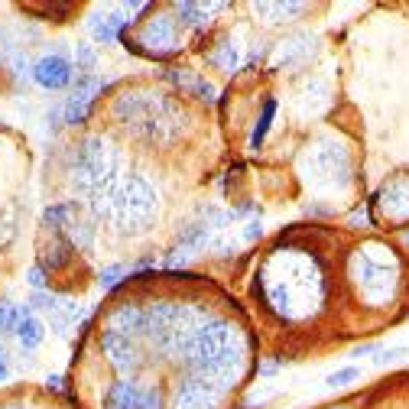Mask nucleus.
Segmentation results:
<instances>
[{"label":"nucleus","instance_id":"1","mask_svg":"<svg viewBox=\"0 0 409 409\" xmlns=\"http://www.w3.org/2000/svg\"><path fill=\"white\" fill-rule=\"evenodd\" d=\"M33 82L46 91H65V88L75 85L78 69L72 59H65L62 52H52V55H43L36 65H33Z\"/></svg>","mask_w":409,"mask_h":409},{"label":"nucleus","instance_id":"2","mask_svg":"<svg viewBox=\"0 0 409 409\" xmlns=\"http://www.w3.org/2000/svg\"><path fill=\"white\" fill-rule=\"evenodd\" d=\"M104 88H108V82H98V75H78L75 85H72L69 101H65V108H62L65 124H82L88 117V111H91L98 91H104Z\"/></svg>","mask_w":409,"mask_h":409},{"label":"nucleus","instance_id":"3","mask_svg":"<svg viewBox=\"0 0 409 409\" xmlns=\"http://www.w3.org/2000/svg\"><path fill=\"white\" fill-rule=\"evenodd\" d=\"M143 43H147V46L140 49V55H150V59H166L172 49H179V33L172 30L169 16H156L153 23H147Z\"/></svg>","mask_w":409,"mask_h":409},{"label":"nucleus","instance_id":"4","mask_svg":"<svg viewBox=\"0 0 409 409\" xmlns=\"http://www.w3.org/2000/svg\"><path fill=\"white\" fill-rule=\"evenodd\" d=\"M16 341H20V347H26V351H33V347L43 344V338H46V325L39 322V318L26 315L23 322L16 325Z\"/></svg>","mask_w":409,"mask_h":409},{"label":"nucleus","instance_id":"5","mask_svg":"<svg viewBox=\"0 0 409 409\" xmlns=\"http://www.w3.org/2000/svg\"><path fill=\"white\" fill-rule=\"evenodd\" d=\"M72 254H75V244L65 237H59L55 244H49L46 250H43V270H59V267H65V263L72 260Z\"/></svg>","mask_w":409,"mask_h":409},{"label":"nucleus","instance_id":"6","mask_svg":"<svg viewBox=\"0 0 409 409\" xmlns=\"http://www.w3.org/2000/svg\"><path fill=\"white\" fill-rule=\"evenodd\" d=\"M273 117H276V98H267V101H263L260 117H257L254 133H250V147H254V150L263 147V140H267V133H270V127H273Z\"/></svg>","mask_w":409,"mask_h":409},{"label":"nucleus","instance_id":"7","mask_svg":"<svg viewBox=\"0 0 409 409\" xmlns=\"http://www.w3.org/2000/svg\"><path fill=\"white\" fill-rule=\"evenodd\" d=\"M26 315H33L26 306H13L10 299H0V335L16 332V325L23 322Z\"/></svg>","mask_w":409,"mask_h":409},{"label":"nucleus","instance_id":"8","mask_svg":"<svg viewBox=\"0 0 409 409\" xmlns=\"http://www.w3.org/2000/svg\"><path fill=\"white\" fill-rule=\"evenodd\" d=\"M75 69L82 72V75H94V69H98V52H94L91 43H78L75 46Z\"/></svg>","mask_w":409,"mask_h":409},{"label":"nucleus","instance_id":"9","mask_svg":"<svg viewBox=\"0 0 409 409\" xmlns=\"http://www.w3.org/2000/svg\"><path fill=\"white\" fill-rule=\"evenodd\" d=\"M69 215H75V205H72V201H65V205H49V208L43 211V221L59 231V228H65V218Z\"/></svg>","mask_w":409,"mask_h":409},{"label":"nucleus","instance_id":"10","mask_svg":"<svg viewBox=\"0 0 409 409\" xmlns=\"http://www.w3.org/2000/svg\"><path fill=\"white\" fill-rule=\"evenodd\" d=\"M354 380H361V367H341V371L328 374L325 386H328V390H344V386H351Z\"/></svg>","mask_w":409,"mask_h":409},{"label":"nucleus","instance_id":"11","mask_svg":"<svg viewBox=\"0 0 409 409\" xmlns=\"http://www.w3.org/2000/svg\"><path fill=\"white\" fill-rule=\"evenodd\" d=\"M176 13H179V20L182 23H189V26H201L205 20H208V7H198V4H176Z\"/></svg>","mask_w":409,"mask_h":409},{"label":"nucleus","instance_id":"12","mask_svg":"<svg viewBox=\"0 0 409 409\" xmlns=\"http://www.w3.org/2000/svg\"><path fill=\"white\" fill-rule=\"evenodd\" d=\"M30 302H33V309L46 312V315H55V312L62 309V299H59V296H52V293H46V289H36Z\"/></svg>","mask_w":409,"mask_h":409},{"label":"nucleus","instance_id":"13","mask_svg":"<svg viewBox=\"0 0 409 409\" xmlns=\"http://www.w3.org/2000/svg\"><path fill=\"white\" fill-rule=\"evenodd\" d=\"M88 30H91V36L98 39V43H114L117 39L108 26V13H94L91 20H88Z\"/></svg>","mask_w":409,"mask_h":409},{"label":"nucleus","instance_id":"14","mask_svg":"<svg viewBox=\"0 0 409 409\" xmlns=\"http://www.w3.org/2000/svg\"><path fill=\"white\" fill-rule=\"evenodd\" d=\"M211 65H218V69H224V72H231L234 65H237V49H234L231 43H221V49L211 55Z\"/></svg>","mask_w":409,"mask_h":409},{"label":"nucleus","instance_id":"15","mask_svg":"<svg viewBox=\"0 0 409 409\" xmlns=\"http://www.w3.org/2000/svg\"><path fill=\"white\" fill-rule=\"evenodd\" d=\"M406 354H409V347H383V351L374 354V364H377V367H390V364L403 361Z\"/></svg>","mask_w":409,"mask_h":409},{"label":"nucleus","instance_id":"16","mask_svg":"<svg viewBox=\"0 0 409 409\" xmlns=\"http://www.w3.org/2000/svg\"><path fill=\"white\" fill-rule=\"evenodd\" d=\"M121 279H124V267H108V270H101V273H98V283L104 286V289L117 286Z\"/></svg>","mask_w":409,"mask_h":409},{"label":"nucleus","instance_id":"17","mask_svg":"<svg viewBox=\"0 0 409 409\" xmlns=\"http://www.w3.org/2000/svg\"><path fill=\"white\" fill-rule=\"evenodd\" d=\"M257 10H260V13H302V4H257Z\"/></svg>","mask_w":409,"mask_h":409},{"label":"nucleus","instance_id":"18","mask_svg":"<svg viewBox=\"0 0 409 409\" xmlns=\"http://www.w3.org/2000/svg\"><path fill=\"white\" fill-rule=\"evenodd\" d=\"M26 279H30L33 289H46V283H49V270H43V267H30Z\"/></svg>","mask_w":409,"mask_h":409},{"label":"nucleus","instance_id":"19","mask_svg":"<svg viewBox=\"0 0 409 409\" xmlns=\"http://www.w3.org/2000/svg\"><path fill=\"white\" fill-rule=\"evenodd\" d=\"M10 377V357H7V351H0V383Z\"/></svg>","mask_w":409,"mask_h":409},{"label":"nucleus","instance_id":"20","mask_svg":"<svg viewBox=\"0 0 409 409\" xmlns=\"http://www.w3.org/2000/svg\"><path fill=\"white\" fill-rule=\"evenodd\" d=\"M371 354H377V344H361V347H354V357H371Z\"/></svg>","mask_w":409,"mask_h":409},{"label":"nucleus","instance_id":"21","mask_svg":"<svg viewBox=\"0 0 409 409\" xmlns=\"http://www.w3.org/2000/svg\"><path fill=\"white\" fill-rule=\"evenodd\" d=\"M244 237H247V240H257V237H260V224L250 221L247 228H244Z\"/></svg>","mask_w":409,"mask_h":409},{"label":"nucleus","instance_id":"22","mask_svg":"<svg viewBox=\"0 0 409 409\" xmlns=\"http://www.w3.org/2000/svg\"><path fill=\"white\" fill-rule=\"evenodd\" d=\"M406 244H409V234H406Z\"/></svg>","mask_w":409,"mask_h":409}]
</instances>
